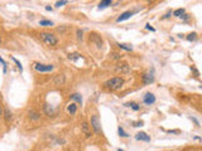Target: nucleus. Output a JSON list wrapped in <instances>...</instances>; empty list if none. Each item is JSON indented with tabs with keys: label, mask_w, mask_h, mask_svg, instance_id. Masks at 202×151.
I'll use <instances>...</instances> for the list:
<instances>
[{
	"label": "nucleus",
	"mask_w": 202,
	"mask_h": 151,
	"mask_svg": "<svg viewBox=\"0 0 202 151\" xmlns=\"http://www.w3.org/2000/svg\"><path fill=\"white\" fill-rule=\"evenodd\" d=\"M82 34H83V32H82V30H77V38H78V39H82Z\"/></svg>",
	"instance_id": "nucleus-26"
},
{
	"label": "nucleus",
	"mask_w": 202,
	"mask_h": 151,
	"mask_svg": "<svg viewBox=\"0 0 202 151\" xmlns=\"http://www.w3.org/2000/svg\"><path fill=\"white\" fill-rule=\"evenodd\" d=\"M76 111H77V105L76 103H71L68 106V112L71 113V115H75Z\"/></svg>",
	"instance_id": "nucleus-14"
},
{
	"label": "nucleus",
	"mask_w": 202,
	"mask_h": 151,
	"mask_svg": "<svg viewBox=\"0 0 202 151\" xmlns=\"http://www.w3.org/2000/svg\"><path fill=\"white\" fill-rule=\"evenodd\" d=\"M182 18H183L184 20H187V19H188V15H187V14H183V16H182Z\"/></svg>",
	"instance_id": "nucleus-30"
},
{
	"label": "nucleus",
	"mask_w": 202,
	"mask_h": 151,
	"mask_svg": "<svg viewBox=\"0 0 202 151\" xmlns=\"http://www.w3.org/2000/svg\"><path fill=\"white\" fill-rule=\"evenodd\" d=\"M135 139H137L138 141H140V140H143V141H145V142L150 141V137H149L145 132H138L137 136H135Z\"/></svg>",
	"instance_id": "nucleus-8"
},
{
	"label": "nucleus",
	"mask_w": 202,
	"mask_h": 151,
	"mask_svg": "<svg viewBox=\"0 0 202 151\" xmlns=\"http://www.w3.org/2000/svg\"><path fill=\"white\" fill-rule=\"evenodd\" d=\"M145 28H147L148 30H152V32H154V30H155L154 28H152V27H150V25H149V24H147V25H145Z\"/></svg>",
	"instance_id": "nucleus-29"
},
{
	"label": "nucleus",
	"mask_w": 202,
	"mask_h": 151,
	"mask_svg": "<svg viewBox=\"0 0 202 151\" xmlns=\"http://www.w3.org/2000/svg\"><path fill=\"white\" fill-rule=\"evenodd\" d=\"M46 10H48V12H52V8H51V6H46Z\"/></svg>",
	"instance_id": "nucleus-31"
},
{
	"label": "nucleus",
	"mask_w": 202,
	"mask_h": 151,
	"mask_svg": "<svg viewBox=\"0 0 202 151\" xmlns=\"http://www.w3.org/2000/svg\"><path fill=\"white\" fill-rule=\"evenodd\" d=\"M117 131H119V135L121 136V137H128L129 135H128V133L126 132H125L124 131V130L123 129H121V127H119V130H117Z\"/></svg>",
	"instance_id": "nucleus-24"
},
{
	"label": "nucleus",
	"mask_w": 202,
	"mask_h": 151,
	"mask_svg": "<svg viewBox=\"0 0 202 151\" xmlns=\"http://www.w3.org/2000/svg\"><path fill=\"white\" fill-rule=\"evenodd\" d=\"M29 118L30 120H33V121H37V120H39L41 118V116H39V113L36 112V111H29Z\"/></svg>",
	"instance_id": "nucleus-11"
},
{
	"label": "nucleus",
	"mask_w": 202,
	"mask_h": 151,
	"mask_svg": "<svg viewBox=\"0 0 202 151\" xmlns=\"http://www.w3.org/2000/svg\"><path fill=\"white\" fill-rule=\"evenodd\" d=\"M196 39H197V34L196 33H191V34L187 35V40H188V42H194Z\"/></svg>",
	"instance_id": "nucleus-16"
},
{
	"label": "nucleus",
	"mask_w": 202,
	"mask_h": 151,
	"mask_svg": "<svg viewBox=\"0 0 202 151\" xmlns=\"http://www.w3.org/2000/svg\"><path fill=\"white\" fill-rule=\"evenodd\" d=\"M133 125L135 126V127H139V126H143V121H138V122H134Z\"/></svg>",
	"instance_id": "nucleus-27"
},
{
	"label": "nucleus",
	"mask_w": 202,
	"mask_h": 151,
	"mask_svg": "<svg viewBox=\"0 0 202 151\" xmlns=\"http://www.w3.org/2000/svg\"><path fill=\"white\" fill-rule=\"evenodd\" d=\"M134 14V12H125V13H123L119 18H117V20L116 22L117 23H121V22H124V20H126V19H129V18H131V15Z\"/></svg>",
	"instance_id": "nucleus-7"
},
{
	"label": "nucleus",
	"mask_w": 202,
	"mask_h": 151,
	"mask_svg": "<svg viewBox=\"0 0 202 151\" xmlns=\"http://www.w3.org/2000/svg\"><path fill=\"white\" fill-rule=\"evenodd\" d=\"M63 83H65V76L63 74H58L57 77H56V80H54V84L56 86H61Z\"/></svg>",
	"instance_id": "nucleus-10"
},
{
	"label": "nucleus",
	"mask_w": 202,
	"mask_h": 151,
	"mask_svg": "<svg viewBox=\"0 0 202 151\" xmlns=\"http://www.w3.org/2000/svg\"><path fill=\"white\" fill-rule=\"evenodd\" d=\"M3 115V108H1V106H0V116Z\"/></svg>",
	"instance_id": "nucleus-32"
},
{
	"label": "nucleus",
	"mask_w": 202,
	"mask_h": 151,
	"mask_svg": "<svg viewBox=\"0 0 202 151\" xmlns=\"http://www.w3.org/2000/svg\"><path fill=\"white\" fill-rule=\"evenodd\" d=\"M117 151H124V150H121V149H119V150H117Z\"/></svg>",
	"instance_id": "nucleus-33"
},
{
	"label": "nucleus",
	"mask_w": 202,
	"mask_h": 151,
	"mask_svg": "<svg viewBox=\"0 0 202 151\" xmlns=\"http://www.w3.org/2000/svg\"><path fill=\"white\" fill-rule=\"evenodd\" d=\"M183 14H184V9H183V8L177 9V10H175V12H173V15H175V16H182Z\"/></svg>",
	"instance_id": "nucleus-17"
},
{
	"label": "nucleus",
	"mask_w": 202,
	"mask_h": 151,
	"mask_svg": "<svg viewBox=\"0 0 202 151\" xmlns=\"http://www.w3.org/2000/svg\"><path fill=\"white\" fill-rule=\"evenodd\" d=\"M117 46H119L120 49L128 50V52H130V50H133V47H131L130 44H124V43H120V44H117Z\"/></svg>",
	"instance_id": "nucleus-12"
},
{
	"label": "nucleus",
	"mask_w": 202,
	"mask_h": 151,
	"mask_svg": "<svg viewBox=\"0 0 202 151\" xmlns=\"http://www.w3.org/2000/svg\"><path fill=\"white\" fill-rule=\"evenodd\" d=\"M34 69H36L37 72H51V71H53V66H52V64L36 63L34 64Z\"/></svg>",
	"instance_id": "nucleus-4"
},
{
	"label": "nucleus",
	"mask_w": 202,
	"mask_h": 151,
	"mask_svg": "<svg viewBox=\"0 0 202 151\" xmlns=\"http://www.w3.org/2000/svg\"><path fill=\"white\" fill-rule=\"evenodd\" d=\"M78 57H80V56H78L77 53H74V54H69V57H68V58H69L71 61H75V62H76V61L78 59Z\"/></svg>",
	"instance_id": "nucleus-23"
},
{
	"label": "nucleus",
	"mask_w": 202,
	"mask_h": 151,
	"mask_svg": "<svg viewBox=\"0 0 202 151\" xmlns=\"http://www.w3.org/2000/svg\"><path fill=\"white\" fill-rule=\"evenodd\" d=\"M125 106H129V107H131L134 110V111H139V106L138 103H135V102H130V103H126Z\"/></svg>",
	"instance_id": "nucleus-20"
},
{
	"label": "nucleus",
	"mask_w": 202,
	"mask_h": 151,
	"mask_svg": "<svg viewBox=\"0 0 202 151\" xmlns=\"http://www.w3.org/2000/svg\"><path fill=\"white\" fill-rule=\"evenodd\" d=\"M81 130H82V132L85 133L86 136H90V126H89V123L87 122H82V125H81Z\"/></svg>",
	"instance_id": "nucleus-9"
},
{
	"label": "nucleus",
	"mask_w": 202,
	"mask_h": 151,
	"mask_svg": "<svg viewBox=\"0 0 202 151\" xmlns=\"http://www.w3.org/2000/svg\"><path fill=\"white\" fill-rule=\"evenodd\" d=\"M4 115H5V120H6V122H9L10 120H12V112H10L8 108H5V111H4Z\"/></svg>",
	"instance_id": "nucleus-19"
},
{
	"label": "nucleus",
	"mask_w": 202,
	"mask_h": 151,
	"mask_svg": "<svg viewBox=\"0 0 202 151\" xmlns=\"http://www.w3.org/2000/svg\"><path fill=\"white\" fill-rule=\"evenodd\" d=\"M111 5V0H102V1L100 3V5H99V9H104V8H106V6H109Z\"/></svg>",
	"instance_id": "nucleus-15"
},
{
	"label": "nucleus",
	"mask_w": 202,
	"mask_h": 151,
	"mask_svg": "<svg viewBox=\"0 0 202 151\" xmlns=\"http://www.w3.org/2000/svg\"><path fill=\"white\" fill-rule=\"evenodd\" d=\"M0 62H1V64L4 66V73H5V72H6V63H5L4 61H3V58H1V57H0Z\"/></svg>",
	"instance_id": "nucleus-28"
},
{
	"label": "nucleus",
	"mask_w": 202,
	"mask_h": 151,
	"mask_svg": "<svg viewBox=\"0 0 202 151\" xmlns=\"http://www.w3.org/2000/svg\"><path fill=\"white\" fill-rule=\"evenodd\" d=\"M143 102H144L145 105H152L155 102V96L150 93V92H148V93H145L144 98H143Z\"/></svg>",
	"instance_id": "nucleus-5"
},
{
	"label": "nucleus",
	"mask_w": 202,
	"mask_h": 151,
	"mask_svg": "<svg viewBox=\"0 0 202 151\" xmlns=\"http://www.w3.org/2000/svg\"><path fill=\"white\" fill-rule=\"evenodd\" d=\"M39 37H41V39L47 44V46L53 47V46H56V44L58 43V39L56 38V35H53V34H51V33H41Z\"/></svg>",
	"instance_id": "nucleus-2"
},
{
	"label": "nucleus",
	"mask_w": 202,
	"mask_h": 151,
	"mask_svg": "<svg viewBox=\"0 0 202 151\" xmlns=\"http://www.w3.org/2000/svg\"><path fill=\"white\" fill-rule=\"evenodd\" d=\"M39 25L51 27V25H53V22H51V20H41V22H39Z\"/></svg>",
	"instance_id": "nucleus-18"
},
{
	"label": "nucleus",
	"mask_w": 202,
	"mask_h": 151,
	"mask_svg": "<svg viewBox=\"0 0 202 151\" xmlns=\"http://www.w3.org/2000/svg\"><path fill=\"white\" fill-rule=\"evenodd\" d=\"M93 131L96 133H101V123H100V120H99V116L97 115H93L91 117V126H90Z\"/></svg>",
	"instance_id": "nucleus-3"
},
{
	"label": "nucleus",
	"mask_w": 202,
	"mask_h": 151,
	"mask_svg": "<svg viewBox=\"0 0 202 151\" xmlns=\"http://www.w3.org/2000/svg\"><path fill=\"white\" fill-rule=\"evenodd\" d=\"M0 43H1V38H0Z\"/></svg>",
	"instance_id": "nucleus-34"
},
{
	"label": "nucleus",
	"mask_w": 202,
	"mask_h": 151,
	"mask_svg": "<svg viewBox=\"0 0 202 151\" xmlns=\"http://www.w3.org/2000/svg\"><path fill=\"white\" fill-rule=\"evenodd\" d=\"M71 99H74V101H76L80 105L82 103V97H81V95H78V93H74V95H72L71 96Z\"/></svg>",
	"instance_id": "nucleus-13"
},
{
	"label": "nucleus",
	"mask_w": 202,
	"mask_h": 151,
	"mask_svg": "<svg viewBox=\"0 0 202 151\" xmlns=\"http://www.w3.org/2000/svg\"><path fill=\"white\" fill-rule=\"evenodd\" d=\"M153 82H154V76H153V73H145L143 76V83L144 84H150Z\"/></svg>",
	"instance_id": "nucleus-6"
},
{
	"label": "nucleus",
	"mask_w": 202,
	"mask_h": 151,
	"mask_svg": "<svg viewBox=\"0 0 202 151\" xmlns=\"http://www.w3.org/2000/svg\"><path fill=\"white\" fill-rule=\"evenodd\" d=\"M65 4H67V0H58V1L56 3V6H57V8H60V6L65 5Z\"/></svg>",
	"instance_id": "nucleus-22"
},
{
	"label": "nucleus",
	"mask_w": 202,
	"mask_h": 151,
	"mask_svg": "<svg viewBox=\"0 0 202 151\" xmlns=\"http://www.w3.org/2000/svg\"><path fill=\"white\" fill-rule=\"evenodd\" d=\"M123 83H124V80L121 77H114V78H111V80L105 82V87L109 88L111 91H115V90L121 88Z\"/></svg>",
	"instance_id": "nucleus-1"
},
{
	"label": "nucleus",
	"mask_w": 202,
	"mask_h": 151,
	"mask_svg": "<svg viewBox=\"0 0 202 151\" xmlns=\"http://www.w3.org/2000/svg\"><path fill=\"white\" fill-rule=\"evenodd\" d=\"M121 67H117V71H123V72H128L129 71V67L128 64H120Z\"/></svg>",
	"instance_id": "nucleus-21"
},
{
	"label": "nucleus",
	"mask_w": 202,
	"mask_h": 151,
	"mask_svg": "<svg viewBox=\"0 0 202 151\" xmlns=\"http://www.w3.org/2000/svg\"><path fill=\"white\" fill-rule=\"evenodd\" d=\"M13 61H14V62H15V63H16V66H18V68L20 69V72H22V71H23V67H22V64L19 63V61L16 59V58H13Z\"/></svg>",
	"instance_id": "nucleus-25"
}]
</instances>
